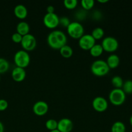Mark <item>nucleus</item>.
I'll list each match as a JSON object with an SVG mask.
<instances>
[{
    "label": "nucleus",
    "mask_w": 132,
    "mask_h": 132,
    "mask_svg": "<svg viewBox=\"0 0 132 132\" xmlns=\"http://www.w3.org/2000/svg\"><path fill=\"white\" fill-rule=\"evenodd\" d=\"M47 43L50 48L55 50H60L67 45V37L62 31L56 30L50 32L47 37Z\"/></svg>",
    "instance_id": "nucleus-1"
},
{
    "label": "nucleus",
    "mask_w": 132,
    "mask_h": 132,
    "mask_svg": "<svg viewBox=\"0 0 132 132\" xmlns=\"http://www.w3.org/2000/svg\"><path fill=\"white\" fill-rule=\"evenodd\" d=\"M91 72L94 76L103 77L109 73L110 68L106 62L104 60L98 59L92 63L91 65Z\"/></svg>",
    "instance_id": "nucleus-2"
},
{
    "label": "nucleus",
    "mask_w": 132,
    "mask_h": 132,
    "mask_svg": "<svg viewBox=\"0 0 132 132\" xmlns=\"http://www.w3.org/2000/svg\"><path fill=\"white\" fill-rule=\"evenodd\" d=\"M14 61L17 67L25 68L30 63V56L28 52L25 50H18L14 56Z\"/></svg>",
    "instance_id": "nucleus-3"
},
{
    "label": "nucleus",
    "mask_w": 132,
    "mask_h": 132,
    "mask_svg": "<svg viewBox=\"0 0 132 132\" xmlns=\"http://www.w3.org/2000/svg\"><path fill=\"white\" fill-rule=\"evenodd\" d=\"M126 95L122 89L113 88L109 94V101L113 105L119 106L125 103Z\"/></svg>",
    "instance_id": "nucleus-4"
},
{
    "label": "nucleus",
    "mask_w": 132,
    "mask_h": 132,
    "mask_svg": "<svg viewBox=\"0 0 132 132\" xmlns=\"http://www.w3.org/2000/svg\"><path fill=\"white\" fill-rule=\"evenodd\" d=\"M67 29V33L71 37L77 39L81 38L84 35L85 32L83 26L79 21L71 22Z\"/></svg>",
    "instance_id": "nucleus-5"
},
{
    "label": "nucleus",
    "mask_w": 132,
    "mask_h": 132,
    "mask_svg": "<svg viewBox=\"0 0 132 132\" xmlns=\"http://www.w3.org/2000/svg\"><path fill=\"white\" fill-rule=\"evenodd\" d=\"M101 46L104 51L109 53L116 52L119 48V42L117 39L112 36H107L102 41Z\"/></svg>",
    "instance_id": "nucleus-6"
},
{
    "label": "nucleus",
    "mask_w": 132,
    "mask_h": 132,
    "mask_svg": "<svg viewBox=\"0 0 132 132\" xmlns=\"http://www.w3.org/2000/svg\"><path fill=\"white\" fill-rule=\"evenodd\" d=\"M21 45L23 50L30 52L36 48V45H37V41H36L35 36L30 34H28L23 36Z\"/></svg>",
    "instance_id": "nucleus-7"
},
{
    "label": "nucleus",
    "mask_w": 132,
    "mask_h": 132,
    "mask_svg": "<svg viewBox=\"0 0 132 132\" xmlns=\"http://www.w3.org/2000/svg\"><path fill=\"white\" fill-rule=\"evenodd\" d=\"M43 21L45 27L50 29H54L59 24V18L55 12L46 13Z\"/></svg>",
    "instance_id": "nucleus-8"
},
{
    "label": "nucleus",
    "mask_w": 132,
    "mask_h": 132,
    "mask_svg": "<svg viewBox=\"0 0 132 132\" xmlns=\"http://www.w3.org/2000/svg\"><path fill=\"white\" fill-rule=\"evenodd\" d=\"M79 46L84 50H90L95 45V40L91 34H84L79 39Z\"/></svg>",
    "instance_id": "nucleus-9"
},
{
    "label": "nucleus",
    "mask_w": 132,
    "mask_h": 132,
    "mask_svg": "<svg viewBox=\"0 0 132 132\" xmlns=\"http://www.w3.org/2000/svg\"><path fill=\"white\" fill-rule=\"evenodd\" d=\"M92 104L93 108L98 112H104L108 109V103L107 100L101 96H98L94 98Z\"/></svg>",
    "instance_id": "nucleus-10"
},
{
    "label": "nucleus",
    "mask_w": 132,
    "mask_h": 132,
    "mask_svg": "<svg viewBox=\"0 0 132 132\" xmlns=\"http://www.w3.org/2000/svg\"><path fill=\"white\" fill-rule=\"evenodd\" d=\"M32 110L36 116H43L46 115L48 111V105L45 101H39L34 104Z\"/></svg>",
    "instance_id": "nucleus-11"
},
{
    "label": "nucleus",
    "mask_w": 132,
    "mask_h": 132,
    "mask_svg": "<svg viewBox=\"0 0 132 132\" xmlns=\"http://www.w3.org/2000/svg\"><path fill=\"white\" fill-rule=\"evenodd\" d=\"M57 129L60 132H70L73 129V122L68 118H63L57 122Z\"/></svg>",
    "instance_id": "nucleus-12"
},
{
    "label": "nucleus",
    "mask_w": 132,
    "mask_h": 132,
    "mask_svg": "<svg viewBox=\"0 0 132 132\" xmlns=\"http://www.w3.org/2000/svg\"><path fill=\"white\" fill-rule=\"evenodd\" d=\"M12 78L15 82H22L25 79L27 73L24 68L15 67L12 71Z\"/></svg>",
    "instance_id": "nucleus-13"
},
{
    "label": "nucleus",
    "mask_w": 132,
    "mask_h": 132,
    "mask_svg": "<svg viewBox=\"0 0 132 132\" xmlns=\"http://www.w3.org/2000/svg\"><path fill=\"white\" fill-rule=\"evenodd\" d=\"M14 15L19 19H25L28 15V10L24 5L19 4L16 5L14 9Z\"/></svg>",
    "instance_id": "nucleus-14"
},
{
    "label": "nucleus",
    "mask_w": 132,
    "mask_h": 132,
    "mask_svg": "<svg viewBox=\"0 0 132 132\" xmlns=\"http://www.w3.org/2000/svg\"><path fill=\"white\" fill-rule=\"evenodd\" d=\"M106 62L110 69H116L120 64V58L117 54H112L108 56Z\"/></svg>",
    "instance_id": "nucleus-15"
},
{
    "label": "nucleus",
    "mask_w": 132,
    "mask_h": 132,
    "mask_svg": "<svg viewBox=\"0 0 132 132\" xmlns=\"http://www.w3.org/2000/svg\"><path fill=\"white\" fill-rule=\"evenodd\" d=\"M16 32L24 36L25 35L29 34L30 31V25L28 23L25 21H20L16 27Z\"/></svg>",
    "instance_id": "nucleus-16"
},
{
    "label": "nucleus",
    "mask_w": 132,
    "mask_h": 132,
    "mask_svg": "<svg viewBox=\"0 0 132 132\" xmlns=\"http://www.w3.org/2000/svg\"><path fill=\"white\" fill-rule=\"evenodd\" d=\"M60 52V54L61 55V56L63 57L66 58V59H68V58H70L73 55V49L71 46H70L69 45H64V46L61 48L59 50Z\"/></svg>",
    "instance_id": "nucleus-17"
},
{
    "label": "nucleus",
    "mask_w": 132,
    "mask_h": 132,
    "mask_svg": "<svg viewBox=\"0 0 132 132\" xmlns=\"http://www.w3.org/2000/svg\"><path fill=\"white\" fill-rule=\"evenodd\" d=\"M89 51H90V54L92 56L94 57H97L103 54L104 50H103L101 45L95 44Z\"/></svg>",
    "instance_id": "nucleus-18"
},
{
    "label": "nucleus",
    "mask_w": 132,
    "mask_h": 132,
    "mask_svg": "<svg viewBox=\"0 0 132 132\" xmlns=\"http://www.w3.org/2000/svg\"><path fill=\"white\" fill-rule=\"evenodd\" d=\"M111 132H126V126L121 121H116L112 125Z\"/></svg>",
    "instance_id": "nucleus-19"
},
{
    "label": "nucleus",
    "mask_w": 132,
    "mask_h": 132,
    "mask_svg": "<svg viewBox=\"0 0 132 132\" xmlns=\"http://www.w3.org/2000/svg\"><path fill=\"white\" fill-rule=\"evenodd\" d=\"M92 36L95 40H99L103 37L104 35V31L101 27H96L92 32Z\"/></svg>",
    "instance_id": "nucleus-20"
},
{
    "label": "nucleus",
    "mask_w": 132,
    "mask_h": 132,
    "mask_svg": "<svg viewBox=\"0 0 132 132\" xmlns=\"http://www.w3.org/2000/svg\"><path fill=\"white\" fill-rule=\"evenodd\" d=\"M111 82H112V85H113L114 88L121 89L122 87V85H123L124 81L121 76H116L112 79Z\"/></svg>",
    "instance_id": "nucleus-21"
},
{
    "label": "nucleus",
    "mask_w": 132,
    "mask_h": 132,
    "mask_svg": "<svg viewBox=\"0 0 132 132\" xmlns=\"http://www.w3.org/2000/svg\"><path fill=\"white\" fill-rule=\"evenodd\" d=\"M10 67V64L6 59L0 57V74L7 72Z\"/></svg>",
    "instance_id": "nucleus-22"
},
{
    "label": "nucleus",
    "mask_w": 132,
    "mask_h": 132,
    "mask_svg": "<svg viewBox=\"0 0 132 132\" xmlns=\"http://www.w3.org/2000/svg\"><path fill=\"white\" fill-rule=\"evenodd\" d=\"M82 9L86 11L90 10L95 5V1L94 0H82L81 2Z\"/></svg>",
    "instance_id": "nucleus-23"
},
{
    "label": "nucleus",
    "mask_w": 132,
    "mask_h": 132,
    "mask_svg": "<svg viewBox=\"0 0 132 132\" xmlns=\"http://www.w3.org/2000/svg\"><path fill=\"white\" fill-rule=\"evenodd\" d=\"M57 122L58 121H57L56 120L54 119H50L46 121L45 126H46V129L50 131H52V130H56L57 128Z\"/></svg>",
    "instance_id": "nucleus-24"
},
{
    "label": "nucleus",
    "mask_w": 132,
    "mask_h": 132,
    "mask_svg": "<svg viewBox=\"0 0 132 132\" xmlns=\"http://www.w3.org/2000/svg\"><path fill=\"white\" fill-rule=\"evenodd\" d=\"M125 94H132V80H126L125 81L121 88Z\"/></svg>",
    "instance_id": "nucleus-25"
},
{
    "label": "nucleus",
    "mask_w": 132,
    "mask_h": 132,
    "mask_svg": "<svg viewBox=\"0 0 132 132\" xmlns=\"http://www.w3.org/2000/svg\"><path fill=\"white\" fill-rule=\"evenodd\" d=\"M77 4H78L77 0H64L63 1V5L64 7L69 10L76 9V6H77Z\"/></svg>",
    "instance_id": "nucleus-26"
},
{
    "label": "nucleus",
    "mask_w": 132,
    "mask_h": 132,
    "mask_svg": "<svg viewBox=\"0 0 132 132\" xmlns=\"http://www.w3.org/2000/svg\"><path fill=\"white\" fill-rule=\"evenodd\" d=\"M70 21L69 18L67 17L63 16L61 18H59V24L62 26V27H64V28H67L70 24Z\"/></svg>",
    "instance_id": "nucleus-27"
},
{
    "label": "nucleus",
    "mask_w": 132,
    "mask_h": 132,
    "mask_svg": "<svg viewBox=\"0 0 132 132\" xmlns=\"http://www.w3.org/2000/svg\"><path fill=\"white\" fill-rule=\"evenodd\" d=\"M86 17V11L84 9H80L76 14V19L78 20H83Z\"/></svg>",
    "instance_id": "nucleus-28"
},
{
    "label": "nucleus",
    "mask_w": 132,
    "mask_h": 132,
    "mask_svg": "<svg viewBox=\"0 0 132 132\" xmlns=\"http://www.w3.org/2000/svg\"><path fill=\"white\" fill-rule=\"evenodd\" d=\"M22 38H23V36L19 34H18V32L13 34L12 36V40L15 43H21L22 41Z\"/></svg>",
    "instance_id": "nucleus-29"
},
{
    "label": "nucleus",
    "mask_w": 132,
    "mask_h": 132,
    "mask_svg": "<svg viewBox=\"0 0 132 132\" xmlns=\"http://www.w3.org/2000/svg\"><path fill=\"white\" fill-rule=\"evenodd\" d=\"M8 106H9V103H8L7 101L3 99H0V112L6 110Z\"/></svg>",
    "instance_id": "nucleus-30"
},
{
    "label": "nucleus",
    "mask_w": 132,
    "mask_h": 132,
    "mask_svg": "<svg viewBox=\"0 0 132 132\" xmlns=\"http://www.w3.org/2000/svg\"><path fill=\"white\" fill-rule=\"evenodd\" d=\"M102 17V14L99 11H95L93 14V18L94 19H95V20H99V19L101 18Z\"/></svg>",
    "instance_id": "nucleus-31"
},
{
    "label": "nucleus",
    "mask_w": 132,
    "mask_h": 132,
    "mask_svg": "<svg viewBox=\"0 0 132 132\" xmlns=\"http://www.w3.org/2000/svg\"><path fill=\"white\" fill-rule=\"evenodd\" d=\"M46 11H47V13H54L55 8H54V6L50 5V6H48L46 8Z\"/></svg>",
    "instance_id": "nucleus-32"
},
{
    "label": "nucleus",
    "mask_w": 132,
    "mask_h": 132,
    "mask_svg": "<svg viewBox=\"0 0 132 132\" xmlns=\"http://www.w3.org/2000/svg\"><path fill=\"white\" fill-rule=\"evenodd\" d=\"M0 132H4V126L1 121H0Z\"/></svg>",
    "instance_id": "nucleus-33"
},
{
    "label": "nucleus",
    "mask_w": 132,
    "mask_h": 132,
    "mask_svg": "<svg viewBox=\"0 0 132 132\" xmlns=\"http://www.w3.org/2000/svg\"><path fill=\"white\" fill-rule=\"evenodd\" d=\"M108 1V0H98V2L101 3H107Z\"/></svg>",
    "instance_id": "nucleus-34"
},
{
    "label": "nucleus",
    "mask_w": 132,
    "mask_h": 132,
    "mask_svg": "<svg viewBox=\"0 0 132 132\" xmlns=\"http://www.w3.org/2000/svg\"><path fill=\"white\" fill-rule=\"evenodd\" d=\"M130 125L132 126V115L131 116V117H130Z\"/></svg>",
    "instance_id": "nucleus-35"
},
{
    "label": "nucleus",
    "mask_w": 132,
    "mask_h": 132,
    "mask_svg": "<svg viewBox=\"0 0 132 132\" xmlns=\"http://www.w3.org/2000/svg\"><path fill=\"white\" fill-rule=\"evenodd\" d=\"M50 132H60L59 131V130H57V129H56V130H52V131H50Z\"/></svg>",
    "instance_id": "nucleus-36"
},
{
    "label": "nucleus",
    "mask_w": 132,
    "mask_h": 132,
    "mask_svg": "<svg viewBox=\"0 0 132 132\" xmlns=\"http://www.w3.org/2000/svg\"><path fill=\"white\" fill-rule=\"evenodd\" d=\"M0 80H1V77H0Z\"/></svg>",
    "instance_id": "nucleus-37"
},
{
    "label": "nucleus",
    "mask_w": 132,
    "mask_h": 132,
    "mask_svg": "<svg viewBox=\"0 0 132 132\" xmlns=\"http://www.w3.org/2000/svg\"><path fill=\"white\" fill-rule=\"evenodd\" d=\"M131 132H132V130H131Z\"/></svg>",
    "instance_id": "nucleus-38"
}]
</instances>
